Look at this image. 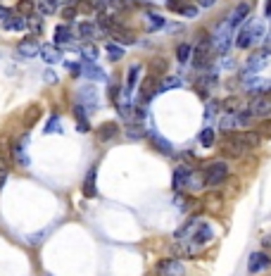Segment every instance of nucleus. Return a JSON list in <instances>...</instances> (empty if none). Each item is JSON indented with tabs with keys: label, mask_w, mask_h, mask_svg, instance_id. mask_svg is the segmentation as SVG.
I'll list each match as a JSON object with an SVG mask.
<instances>
[{
	"label": "nucleus",
	"mask_w": 271,
	"mask_h": 276,
	"mask_svg": "<svg viewBox=\"0 0 271 276\" xmlns=\"http://www.w3.org/2000/svg\"><path fill=\"white\" fill-rule=\"evenodd\" d=\"M219 127L224 129V131H233V129L238 127V124H236V114H226V117H221Z\"/></svg>",
	"instance_id": "43"
},
{
	"label": "nucleus",
	"mask_w": 271,
	"mask_h": 276,
	"mask_svg": "<svg viewBox=\"0 0 271 276\" xmlns=\"http://www.w3.org/2000/svg\"><path fill=\"white\" fill-rule=\"evenodd\" d=\"M109 5H112V10H117V12H122V10H129V5H131V0H109Z\"/></svg>",
	"instance_id": "44"
},
{
	"label": "nucleus",
	"mask_w": 271,
	"mask_h": 276,
	"mask_svg": "<svg viewBox=\"0 0 271 276\" xmlns=\"http://www.w3.org/2000/svg\"><path fill=\"white\" fill-rule=\"evenodd\" d=\"M188 174H190V169H188V167H176V169H174V176H171V188L176 190V193H183Z\"/></svg>",
	"instance_id": "16"
},
{
	"label": "nucleus",
	"mask_w": 271,
	"mask_h": 276,
	"mask_svg": "<svg viewBox=\"0 0 271 276\" xmlns=\"http://www.w3.org/2000/svg\"><path fill=\"white\" fill-rule=\"evenodd\" d=\"M57 122H60V117H57V114H53V117H50V122H48V127H46V131H48V134L57 129Z\"/></svg>",
	"instance_id": "48"
},
{
	"label": "nucleus",
	"mask_w": 271,
	"mask_h": 276,
	"mask_svg": "<svg viewBox=\"0 0 271 276\" xmlns=\"http://www.w3.org/2000/svg\"><path fill=\"white\" fill-rule=\"evenodd\" d=\"M195 3H198L200 8H212V5H214L217 0H195Z\"/></svg>",
	"instance_id": "52"
},
{
	"label": "nucleus",
	"mask_w": 271,
	"mask_h": 276,
	"mask_svg": "<svg viewBox=\"0 0 271 276\" xmlns=\"http://www.w3.org/2000/svg\"><path fill=\"white\" fill-rule=\"evenodd\" d=\"M76 12H79L76 5H67V8L62 10V17H64V19H74V17H76Z\"/></svg>",
	"instance_id": "46"
},
{
	"label": "nucleus",
	"mask_w": 271,
	"mask_h": 276,
	"mask_svg": "<svg viewBox=\"0 0 271 276\" xmlns=\"http://www.w3.org/2000/svg\"><path fill=\"white\" fill-rule=\"evenodd\" d=\"M138 76H140V64H133V67H129V74H126V93L131 95V91L136 88V84H138Z\"/></svg>",
	"instance_id": "30"
},
{
	"label": "nucleus",
	"mask_w": 271,
	"mask_h": 276,
	"mask_svg": "<svg viewBox=\"0 0 271 276\" xmlns=\"http://www.w3.org/2000/svg\"><path fill=\"white\" fill-rule=\"evenodd\" d=\"M209 55H212V46H193V55H190V62L193 67H205L209 62Z\"/></svg>",
	"instance_id": "12"
},
{
	"label": "nucleus",
	"mask_w": 271,
	"mask_h": 276,
	"mask_svg": "<svg viewBox=\"0 0 271 276\" xmlns=\"http://www.w3.org/2000/svg\"><path fill=\"white\" fill-rule=\"evenodd\" d=\"M236 124L238 127H250L252 124V114H250V110H243L236 114Z\"/></svg>",
	"instance_id": "42"
},
{
	"label": "nucleus",
	"mask_w": 271,
	"mask_h": 276,
	"mask_svg": "<svg viewBox=\"0 0 271 276\" xmlns=\"http://www.w3.org/2000/svg\"><path fill=\"white\" fill-rule=\"evenodd\" d=\"M74 117H76V129L79 131H81V134H86V131H88V119H86V107L84 105H74Z\"/></svg>",
	"instance_id": "29"
},
{
	"label": "nucleus",
	"mask_w": 271,
	"mask_h": 276,
	"mask_svg": "<svg viewBox=\"0 0 271 276\" xmlns=\"http://www.w3.org/2000/svg\"><path fill=\"white\" fill-rule=\"evenodd\" d=\"M248 110L252 117H269L271 114V95H266V93L255 95V98L250 100Z\"/></svg>",
	"instance_id": "6"
},
{
	"label": "nucleus",
	"mask_w": 271,
	"mask_h": 276,
	"mask_svg": "<svg viewBox=\"0 0 271 276\" xmlns=\"http://www.w3.org/2000/svg\"><path fill=\"white\" fill-rule=\"evenodd\" d=\"M109 33H112V38H114L117 43H124V46H133V43H136V33L124 29V26H112Z\"/></svg>",
	"instance_id": "19"
},
{
	"label": "nucleus",
	"mask_w": 271,
	"mask_h": 276,
	"mask_svg": "<svg viewBox=\"0 0 271 276\" xmlns=\"http://www.w3.org/2000/svg\"><path fill=\"white\" fill-rule=\"evenodd\" d=\"M36 10H38V15H55L57 12V5H55V0H38L36 3Z\"/></svg>",
	"instance_id": "33"
},
{
	"label": "nucleus",
	"mask_w": 271,
	"mask_h": 276,
	"mask_svg": "<svg viewBox=\"0 0 271 276\" xmlns=\"http://www.w3.org/2000/svg\"><path fill=\"white\" fill-rule=\"evenodd\" d=\"M155 276H186V267L176 257H164L155 264Z\"/></svg>",
	"instance_id": "3"
},
{
	"label": "nucleus",
	"mask_w": 271,
	"mask_h": 276,
	"mask_svg": "<svg viewBox=\"0 0 271 276\" xmlns=\"http://www.w3.org/2000/svg\"><path fill=\"white\" fill-rule=\"evenodd\" d=\"M266 15L271 17V0H266Z\"/></svg>",
	"instance_id": "56"
},
{
	"label": "nucleus",
	"mask_w": 271,
	"mask_h": 276,
	"mask_svg": "<svg viewBox=\"0 0 271 276\" xmlns=\"http://www.w3.org/2000/svg\"><path fill=\"white\" fill-rule=\"evenodd\" d=\"M12 15V10H8V8H0V22H5L8 17Z\"/></svg>",
	"instance_id": "51"
},
{
	"label": "nucleus",
	"mask_w": 271,
	"mask_h": 276,
	"mask_svg": "<svg viewBox=\"0 0 271 276\" xmlns=\"http://www.w3.org/2000/svg\"><path fill=\"white\" fill-rule=\"evenodd\" d=\"M171 88H181V79H178V76H167V79H162L160 86H157V93H164V91H171Z\"/></svg>",
	"instance_id": "34"
},
{
	"label": "nucleus",
	"mask_w": 271,
	"mask_h": 276,
	"mask_svg": "<svg viewBox=\"0 0 271 276\" xmlns=\"http://www.w3.org/2000/svg\"><path fill=\"white\" fill-rule=\"evenodd\" d=\"M57 81V76H55L53 71H46V84H55Z\"/></svg>",
	"instance_id": "53"
},
{
	"label": "nucleus",
	"mask_w": 271,
	"mask_h": 276,
	"mask_svg": "<svg viewBox=\"0 0 271 276\" xmlns=\"http://www.w3.org/2000/svg\"><path fill=\"white\" fill-rule=\"evenodd\" d=\"M79 105H84V107H95V105H98V91H95L93 86L79 88Z\"/></svg>",
	"instance_id": "15"
},
{
	"label": "nucleus",
	"mask_w": 271,
	"mask_h": 276,
	"mask_svg": "<svg viewBox=\"0 0 271 276\" xmlns=\"http://www.w3.org/2000/svg\"><path fill=\"white\" fill-rule=\"evenodd\" d=\"M84 195L86 198H95V195H98V188H95V167H93V169H88V174H86V179H84Z\"/></svg>",
	"instance_id": "27"
},
{
	"label": "nucleus",
	"mask_w": 271,
	"mask_h": 276,
	"mask_svg": "<svg viewBox=\"0 0 271 276\" xmlns=\"http://www.w3.org/2000/svg\"><path fill=\"white\" fill-rule=\"evenodd\" d=\"M17 53L22 57H36L41 53V43L36 36H26V38H22V43L17 46Z\"/></svg>",
	"instance_id": "9"
},
{
	"label": "nucleus",
	"mask_w": 271,
	"mask_h": 276,
	"mask_svg": "<svg viewBox=\"0 0 271 276\" xmlns=\"http://www.w3.org/2000/svg\"><path fill=\"white\" fill-rule=\"evenodd\" d=\"M12 160L19 167H29V155H26V141H15L12 143Z\"/></svg>",
	"instance_id": "18"
},
{
	"label": "nucleus",
	"mask_w": 271,
	"mask_h": 276,
	"mask_svg": "<svg viewBox=\"0 0 271 276\" xmlns=\"http://www.w3.org/2000/svg\"><path fill=\"white\" fill-rule=\"evenodd\" d=\"M81 74L88 76V79H93V81H107V74H105L95 62H84L81 64Z\"/></svg>",
	"instance_id": "20"
},
{
	"label": "nucleus",
	"mask_w": 271,
	"mask_h": 276,
	"mask_svg": "<svg viewBox=\"0 0 271 276\" xmlns=\"http://www.w3.org/2000/svg\"><path fill=\"white\" fill-rule=\"evenodd\" d=\"M190 55H193V43H181V46L176 48V60L181 64L190 62Z\"/></svg>",
	"instance_id": "32"
},
{
	"label": "nucleus",
	"mask_w": 271,
	"mask_h": 276,
	"mask_svg": "<svg viewBox=\"0 0 271 276\" xmlns=\"http://www.w3.org/2000/svg\"><path fill=\"white\" fill-rule=\"evenodd\" d=\"M55 5H57V8H67V5H74V3H71V0H55Z\"/></svg>",
	"instance_id": "54"
},
{
	"label": "nucleus",
	"mask_w": 271,
	"mask_h": 276,
	"mask_svg": "<svg viewBox=\"0 0 271 276\" xmlns=\"http://www.w3.org/2000/svg\"><path fill=\"white\" fill-rule=\"evenodd\" d=\"M3 26H5L8 31H24V29H26V17L19 15V12H12V15L3 22Z\"/></svg>",
	"instance_id": "21"
},
{
	"label": "nucleus",
	"mask_w": 271,
	"mask_h": 276,
	"mask_svg": "<svg viewBox=\"0 0 271 276\" xmlns=\"http://www.w3.org/2000/svg\"><path fill=\"white\" fill-rule=\"evenodd\" d=\"M26 29H31L33 33L43 31V15H36V12H33L31 17H26Z\"/></svg>",
	"instance_id": "35"
},
{
	"label": "nucleus",
	"mask_w": 271,
	"mask_h": 276,
	"mask_svg": "<svg viewBox=\"0 0 271 276\" xmlns=\"http://www.w3.org/2000/svg\"><path fill=\"white\" fill-rule=\"evenodd\" d=\"M224 107L231 112V114H238V112H240L238 110V98H228V100L224 103Z\"/></svg>",
	"instance_id": "45"
},
{
	"label": "nucleus",
	"mask_w": 271,
	"mask_h": 276,
	"mask_svg": "<svg viewBox=\"0 0 271 276\" xmlns=\"http://www.w3.org/2000/svg\"><path fill=\"white\" fill-rule=\"evenodd\" d=\"M269 267H271L269 255H264V253H252V255H250V260H248V271H250V274L266 271Z\"/></svg>",
	"instance_id": "8"
},
{
	"label": "nucleus",
	"mask_w": 271,
	"mask_h": 276,
	"mask_svg": "<svg viewBox=\"0 0 271 276\" xmlns=\"http://www.w3.org/2000/svg\"><path fill=\"white\" fill-rule=\"evenodd\" d=\"M74 41V33H71L69 26H64V24H60L57 29H55V46L60 48L64 46V43H71Z\"/></svg>",
	"instance_id": "25"
},
{
	"label": "nucleus",
	"mask_w": 271,
	"mask_h": 276,
	"mask_svg": "<svg viewBox=\"0 0 271 276\" xmlns=\"http://www.w3.org/2000/svg\"><path fill=\"white\" fill-rule=\"evenodd\" d=\"M95 136H98V141H100V143L114 141L117 136H119V127H117V122H102L100 127H98V131H95Z\"/></svg>",
	"instance_id": "10"
},
{
	"label": "nucleus",
	"mask_w": 271,
	"mask_h": 276,
	"mask_svg": "<svg viewBox=\"0 0 271 276\" xmlns=\"http://www.w3.org/2000/svg\"><path fill=\"white\" fill-rule=\"evenodd\" d=\"M126 136H129V138H131V141H138V138H143V136H145V129L140 127V124H129V127H126V131H124Z\"/></svg>",
	"instance_id": "37"
},
{
	"label": "nucleus",
	"mask_w": 271,
	"mask_h": 276,
	"mask_svg": "<svg viewBox=\"0 0 271 276\" xmlns=\"http://www.w3.org/2000/svg\"><path fill=\"white\" fill-rule=\"evenodd\" d=\"M81 55L86 57V62H98V48L86 43V46H81Z\"/></svg>",
	"instance_id": "38"
},
{
	"label": "nucleus",
	"mask_w": 271,
	"mask_h": 276,
	"mask_svg": "<svg viewBox=\"0 0 271 276\" xmlns=\"http://www.w3.org/2000/svg\"><path fill=\"white\" fill-rule=\"evenodd\" d=\"M221 152H224V157H243V155H248L250 150L245 148L243 143L236 141L231 134H228V138H226L224 145H221Z\"/></svg>",
	"instance_id": "7"
},
{
	"label": "nucleus",
	"mask_w": 271,
	"mask_h": 276,
	"mask_svg": "<svg viewBox=\"0 0 271 276\" xmlns=\"http://www.w3.org/2000/svg\"><path fill=\"white\" fill-rule=\"evenodd\" d=\"M8 169H5V167H0V190L5 188V183H8Z\"/></svg>",
	"instance_id": "49"
},
{
	"label": "nucleus",
	"mask_w": 271,
	"mask_h": 276,
	"mask_svg": "<svg viewBox=\"0 0 271 276\" xmlns=\"http://www.w3.org/2000/svg\"><path fill=\"white\" fill-rule=\"evenodd\" d=\"M250 10H252V5H250V3H238V5H236V10L231 12V19H228V24H231V26H238V24H243L245 19H248Z\"/></svg>",
	"instance_id": "17"
},
{
	"label": "nucleus",
	"mask_w": 271,
	"mask_h": 276,
	"mask_svg": "<svg viewBox=\"0 0 271 276\" xmlns=\"http://www.w3.org/2000/svg\"><path fill=\"white\" fill-rule=\"evenodd\" d=\"M262 245H264V248H269V250H271V236H264V238H262Z\"/></svg>",
	"instance_id": "55"
},
{
	"label": "nucleus",
	"mask_w": 271,
	"mask_h": 276,
	"mask_svg": "<svg viewBox=\"0 0 271 276\" xmlns=\"http://www.w3.org/2000/svg\"><path fill=\"white\" fill-rule=\"evenodd\" d=\"M107 55H109L112 62H117V60H122V57H124V48L114 46V43H107Z\"/></svg>",
	"instance_id": "41"
},
{
	"label": "nucleus",
	"mask_w": 271,
	"mask_h": 276,
	"mask_svg": "<svg viewBox=\"0 0 271 276\" xmlns=\"http://www.w3.org/2000/svg\"><path fill=\"white\" fill-rule=\"evenodd\" d=\"M207 186V179H205V174L202 172H190L186 179V188L183 190H202Z\"/></svg>",
	"instance_id": "23"
},
{
	"label": "nucleus",
	"mask_w": 271,
	"mask_h": 276,
	"mask_svg": "<svg viewBox=\"0 0 271 276\" xmlns=\"http://www.w3.org/2000/svg\"><path fill=\"white\" fill-rule=\"evenodd\" d=\"M145 22H147V31H160L164 29V17L162 15H155V12H147L145 15Z\"/></svg>",
	"instance_id": "31"
},
{
	"label": "nucleus",
	"mask_w": 271,
	"mask_h": 276,
	"mask_svg": "<svg viewBox=\"0 0 271 276\" xmlns=\"http://www.w3.org/2000/svg\"><path fill=\"white\" fill-rule=\"evenodd\" d=\"M214 141H217L214 129H202V131H200V145H202V148H212Z\"/></svg>",
	"instance_id": "36"
},
{
	"label": "nucleus",
	"mask_w": 271,
	"mask_h": 276,
	"mask_svg": "<svg viewBox=\"0 0 271 276\" xmlns=\"http://www.w3.org/2000/svg\"><path fill=\"white\" fill-rule=\"evenodd\" d=\"M150 69H152V74H155V71H162L164 69V62H162V60H152Z\"/></svg>",
	"instance_id": "50"
},
{
	"label": "nucleus",
	"mask_w": 271,
	"mask_h": 276,
	"mask_svg": "<svg viewBox=\"0 0 271 276\" xmlns=\"http://www.w3.org/2000/svg\"><path fill=\"white\" fill-rule=\"evenodd\" d=\"M231 136L236 138L238 143H243L248 150H252V148H257L259 145V141H262V136L257 134V131H240V134H233L231 131Z\"/></svg>",
	"instance_id": "13"
},
{
	"label": "nucleus",
	"mask_w": 271,
	"mask_h": 276,
	"mask_svg": "<svg viewBox=\"0 0 271 276\" xmlns=\"http://www.w3.org/2000/svg\"><path fill=\"white\" fill-rule=\"evenodd\" d=\"M266 60H269V53H266V50H255V53L248 57V64H245V67H248V71H262Z\"/></svg>",
	"instance_id": "14"
},
{
	"label": "nucleus",
	"mask_w": 271,
	"mask_h": 276,
	"mask_svg": "<svg viewBox=\"0 0 271 276\" xmlns=\"http://www.w3.org/2000/svg\"><path fill=\"white\" fill-rule=\"evenodd\" d=\"M157 86H160V79L155 74H147L145 79H140V88H138V103L147 105L157 93Z\"/></svg>",
	"instance_id": "4"
},
{
	"label": "nucleus",
	"mask_w": 271,
	"mask_h": 276,
	"mask_svg": "<svg viewBox=\"0 0 271 276\" xmlns=\"http://www.w3.org/2000/svg\"><path fill=\"white\" fill-rule=\"evenodd\" d=\"M33 8H36V5H33V0H19V3H17V12L24 15V17H31Z\"/></svg>",
	"instance_id": "39"
},
{
	"label": "nucleus",
	"mask_w": 271,
	"mask_h": 276,
	"mask_svg": "<svg viewBox=\"0 0 271 276\" xmlns=\"http://www.w3.org/2000/svg\"><path fill=\"white\" fill-rule=\"evenodd\" d=\"M38 117H41V107H38V105H31V107L26 110V114H24V119H26V127H33Z\"/></svg>",
	"instance_id": "40"
},
{
	"label": "nucleus",
	"mask_w": 271,
	"mask_h": 276,
	"mask_svg": "<svg viewBox=\"0 0 271 276\" xmlns=\"http://www.w3.org/2000/svg\"><path fill=\"white\" fill-rule=\"evenodd\" d=\"M257 134H259V136H269V138H271V122H264L262 127L257 129Z\"/></svg>",
	"instance_id": "47"
},
{
	"label": "nucleus",
	"mask_w": 271,
	"mask_h": 276,
	"mask_svg": "<svg viewBox=\"0 0 271 276\" xmlns=\"http://www.w3.org/2000/svg\"><path fill=\"white\" fill-rule=\"evenodd\" d=\"M167 8L186 17H198V8L193 5V0H167Z\"/></svg>",
	"instance_id": "11"
},
{
	"label": "nucleus",
	"mask_w": 271,
	"mask_h": 276,
	"mask_svg": "<svg viewBox=\"0 0 271 276\" xmlns=\"http://www.w3.org/2000/svg\"><path fill=\"white\" fill-rule=\"evenodd\" d=\"M202 221L200 219H190L186 224V226H181V229L176 231V233H174V236H176V241H183V238H190L195 233V231H198V226H200Z\"/></svg>",
	"instance_id": "28"
},
{
	"label": "nucleus",
	"mask_w": 271,
	"mask_h": 276,
	"mask_svg": "<svg viewBox=\"0 0 271 276\" xmlns=\"http://www.w3.org/2000/svg\"><path fill=\"white\" fill-rule=\"evenodd\" d=\"M226 176H228V167H226L224 162H212V165L205 169L207 186H219V183H224Z\"/></svg>",
	"instance_id": "5"
},
{
	"label": "nucleus",
	"mask_w": 271,
	"mask_h": 276,
	"mask_svg": "<svg viewBox=\"0 0 271 276\" xmlns=\"http://www.w3.org/2000/svg\"><path fill=\"white\" fill-rule=\"evenodd\" d=\"M231 31H233V26L228 22H219L212 29V33H209V46H212V50L217 55H226L228 53V48H231Z\"/></svg>",
	"instance_id": "1"
},
{
	"label": "nucleus",
	"mask_w": 271,
	"mask_h": 276,
	"mask_svg": "<svg viewBox=\"0 0 271 276\" xmlns=\"http://www.w3.org/2000/svg\"><path fill=\"white\" fill-rule=\"evenodd\" d=\"M41 57H43L46 62H60L62 53H60V48L55 46V43H43V46H41Z\"/></svg>",
	"instance_id": "24"
},
{
	"label": "nucleus",
	"mask_w": 271,
	"mask_h": 276,
	"mask_svg": "<svg viewBox=\"0 0 271 276\" xmlns=\"http://www.w3.org/2000/svg\"><path fill=\"white\" fill-rule=\"evenodd\" d=\"M150 143H152V148L160 150L162 155H174V148H171V143L164 138V136H160L157 131H152L150 134Z\"/></svg>",
	"instance_id": "22"
},
{
	"label": "nucleus",
	"mask_w": 271,
	"mask_h": 276,
	"mask_svg": "<svg viewBox=\"0 0 271 276\" xmlns=\"http://www.w3.org/2000/svg\"><path fill=\"white\" fill-rule=\"evenodd\" d=\"M76 33L81 36V38H98L100 29H98L93 22H81V24L76 26Z\"/></svg>",
	"instance_id": "26"
},
{
	"label": "nucleus",
	"mask_w": 271,
	"mask_h": 276,
	"mask_svg": "<svg viewBox=\"0 0 271 276\" xmlns=\"http://www.w3.org/2000/svg\"><path fill=\"white\" fill-rule=\"evenodd\" d=\"M264 36V26L259 22H248L243 29H240L238 33V38H236V46L238 48H250V46H255V43H259V38Z\"/></svg>",
	"instance_id": "2"
}]
</instances>
